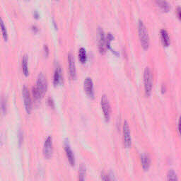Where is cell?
I'll return each mask as SVG.
<instances>
[{
	"instance_id": "obj_1",
	"label": "cell",
	"mask_w": 181,
	"mask_h": 181,
	"mask_svg": "<svg viewBox=\"0 0 181 181\" xmlns=\"http://www.w3.org/2000/svg\"><path fill=\"white\" fill-rule=\"evenodd\" d=\"M138 33L142 48L144 50L148 49L149 47V36L147 27L141 19L138 21Z\"/></svg>"
},
{
	"instance_id": "obj_2",
	"label": "cell",
	"mask_w": 181,
	"mask_h": 181,
	"mask_svg": "<svg viewBox=\"0 0 181 181\" xmlns=\"http://www.w3.org/2000/svg\"><path fill=\"white\" fill-rule=\"evenodd\" d=\"M144 91L147 96L151 95L153 86V75L151 69L146 67L144 71Z\"/></svg>"
},
{
	"instance_id": "obj_3",
	"label": "cell",
	"mask_w": 181,
	"mask_h": 181,
	"mask_svg": "<svg viewBox=\"0 0 181 181\" xmlns=\"http://www.w3.org/2000/svg\"><path fill=\"white\" fill-rule=\"evenodd\" d=\"M123 144L126 148H130L132 144V137H131L130 128L127 121H125L123 126Z\"/></svg>"
},
{
	"instance_id": "obj_4",
	"label": "cell",
	"mask_w": 181,
	"mask_h": 181,
	"mask_svg": "<svg viewBox=\"0 0 181 181\" xmlns=\"http://www.w3.org/2000/svg\"><path fill=\"white\" fill-rule=\"evenodd\" d=\"M101 106L102 108L104 118L106 122H109L110 119V115H111V108L110 103H109L108 98L106 95L103 94L102 97L101 98Z\"/></svg>"
},
{
	"instance_id": "obj_5",
	"label": "cell",
	"mask_w": 181,
	"mask_h": 181,
	"mask_svg": "<svg viewBox=\"0 0 181 181\" xmlns=\"http://www.w3.org/2000/svg\"><path fill=\"white\" fill-rule=\"evenodd\" d=\"M43 153L44 157L47 159H50L52 157L53 153V138L51 136H48L45 140L43 148Z\"/></svg>"
},
{
	"instance_id": "obj_6",
	"label": "cell",
	"mask_w": 181,
	"mask_h": 181,
	"mask_svg": "<svg viewBox=\"0 0 181 181\" xmlns=\"http://www.w3.org/2000/svg\"><path fill=\"white\" fill-rule=\"evenodd\" d=\"M36 88L38 89L40 92L43 96L46 93L48 89V81H47L46 76L43 72H41L37 77L36 81Z\"/></svg>"
},
{
	"instance_id": "obj_7",
	"label": "cell",
	"mask_w": 181,
	"mask_h": 181,
	"mask_svg": "<svg viewBox=\"0 0 181 181\" xmlns=\"http://www.w3.org/2000/svg\"><path fill=\"white\" fill-rule=\"evenodd\" d=\"M22 95H23L24 98L25 110L27 113L30 114L32 110V100L29 90L26 86H24L23 88H22Z\"/></svg>"
},
{
	"instance_id": "obj_8",
	"label": "cell",
	"mask_w": 181,
	"mask_h": 181,
	"mask_svg": "<svg viewBox=\"0 0 181 181\" xmlns=\"http://www.w3.org/2000/svg\"><path fill=\"white\" fill-rule=\"evenodd\" d=\"M84 91L89 98H93L95 93H94V86L92 79L91 77H86L84 81Z\"/></svg>"
},
{
	"instance_id": "obj_9",
	"label": "cell",
	"mask_w": 181,
	"mask_h": 181,
	"mask_svg": "<svg viewBox=\"0 0 181 181\" xmlns=\"http://www.w3.org/2000/svg\"><path fill=\"white\" fill-rule=\"evenodd\" d=\"M64 151H65L67 157L68 158V161L69 163L71 166H74L75 165V157H74V154L71 150L70 144H69V142L67 140H66L64 141Z\"/></svg>"
},
{
	"instance_id": "obj_10",
	"label": "cell",
	"mask_w": 181,
	"mask_h": 181,
	"mask_svg": "<svg viewBox=\"0 0 181 181\" xmlns=\"http://www.w3.org/2000/svg\"><path fill=\"white\" fill-rule=\"evenodd\" d=\"M98 50L101 54L106 53V36L101 28H98Z\"/></svg>"
},
{
	"instance_id": "obj_11",
	"label": "cell",
	"mask_w": 181,
	"mask_h": 181,
	"mask_svg": "<svg viewBox=\"0 0 181 181\" xmlns=\"http://www.w3.org/2000/svg\"><path fill=\"white\" fill-rule=\"evenodd\" d=\"M68 63H69V70L70 76L71 79H76V69L75 61H74V58L71 53L68 54Z\"/></svg>"
},
{
	"instance_id": "obj_12",
	"label": "cell",
	"mask_w": 181,
	"mask_h": 181,
	"mask_svg": "<svg viewBox=\"0 0 181 181\" xmlns=\"http://www.w3.org/2000/svg\"><path fill=\"white\" fill-rule=\"evenodd\" d=\"M55 69L54 71V76H53V84L54 85H58L62 81V69L58 62H56Z\"/></svg>"
},
{
	"instance_id": "obj_13",
	"label": "cell",
	"mask_w": 181,
	"mask_h": 181,
	"mask_svg": "<svg viewBox=\"0 0 181 181\" xmlns=\"http://www.w3.org/2000/svg\"><path fill=\"white\" fill-rule=\"evenodd\" d=\"M141 163L144 170H148L151 166V158L147 153H143L141 155Z\"/></svg>"
},
{
	"instance_id": "obj_14",
	"label": "cell",
	"mask_w": 181,
	"mask_h": 181,
	"mask_svg": "<svg viewBox=\"0 0 181 181\" xmlns=\"http://www.w3.org/2000/svg\"><path fill=\"white\" fill-rule=\"evenodd\" d=\"M113 39H114L113 35L111 33H108L107 34V36H106V48L110 50L112 52V53L116 54V55H119L118 52L115 50L113 49L112 47H111L110 43H111V41H112Z\"/></svg>"
},
{
	"instance_id": "obj_15",
	"label": "cell",
	"mask_w": 181,
	"mask_h": 181,
	"mask_svg": "<svg viewBox=\"0 0 181 181\" xmlns=\"http://www.w3.org/2000/svg\"><path fill=\"white\" fill-rule=\"evenodd\" d=\"M161 33V38H162V43L163 45L168 47L170 45V38L168 36V31L166 29H162L160 31Z\"/></svg>"
},
{
	"instance_id": "obj_16",
	"label": "cell",
	"mask_w": 181,
	"mask_h": 181,
	"mask_svg": "<svg viewBox=\"0 0 181 181\" xmlns=\"http://www.w3.org/2000/svg\"><path fill=\"white\" fill-rule=\"evenodd\" d=\"M28 58L27 54H24L22 58V70H23V73L26 76H28L29 74V70H28Z\"/></svg>"
},
{
	"instance_id": "obj_17",
	"label": "cell",
	"mask_w": 181,
	"mask_h": 181,
	"mask_svg": "<svg viewBox=\"0 0 181 181\" xmlns=\"http://www.w3.org/2000/svg\"><path fill=\"white\" fill-rule=\"evenodd\" d=\"M167 181H178L177 173H175L174 170L170 169L168 170L166 175Z\"/></svg>"
},
{
	"instance_id": "obj_18",
	"label": "cell",
	"mask_w": 181,
	"mask_h": 181,
	"mask_svg": "<svg viewBox=\"0 0 181 181\" xmlns=\"http://www.w3.org/2000/svg\"><path fill=\"white\" fill-rule=\"evenodd\" d=\"M155 3L164 11L167 12L170 9V5L166 1H156Z\"/></svg>"
},
{
	"instance_id": "obj_19",
	"label": "cell",
	"mask_w": 181,
	"mask_h": 181,
	"mask_svg": "<svg viewBox=\"0 0 181 181\" xmlns=\"http://www.w3.org/2000/svg\"><path fill=\"white\" fill-rule=\"evenodd\" d=\"M79 59L81 63L86 62L87 55H86V50L84 48H80L79 50Z\"/></svg>"
},
{
	"instance_id": "obj_20",
	"label": "cell",
	"mask_w": 181,
	"mask_h": 181,
	"mask_svg": "<svg viewBox=\"0 0 181 181\" xmlns=\"http://www.w3.org/2000/svg\"><path fill=\"white\" fill-rule=\"evenodd\" d=\"M0 28L2 30V36H3L4 41H6L7 40H8V33H7V30L6 28V26H5L4 24V22L1 16H0Z\"/></svg>"
},
{
	"instance_id": "obj_21",
	"label": "cell",
	"mask_w": 181,
	"mask_h": 181,
	"mask_svg": "<svg viewBox=\"0 0 181 181\" xmlns=\"http://www.w3.org/2000/svg\"><path fill=\"white\" fill-rule=\"evenodd\" d=\"M86 167L84 164H81L79 169V181H85Z\"/></svg>"
},
{
	"instance_id": "obj_22",
	"label": "cell",
	"mask_w": 181,
	"mask_h": 181,
	"mask_svg": "<svg viewBox=\"0 0 181 181\" xmlns=\"http://www.w3.org/2000/svg\"><path fill=\"white\" fill-rule=\"evenodd\" d=\"M32 93H33V98L36 99V100H39V99H41L42 96H43L38 89L36 88V86H33V88H32Z\"/></svg>"
},
{
	"instance_id": "obj_23",
	"label": "cell",
	"mask_w": 181,
	"mask_h": 181,
	"mask_svg": "<svg viewBox=\"0 0 181 181\" xmlns=\"http://www.w3.org/2000/svg\"><path fill=\"white\" fill-rule=\"evenodd\" d=\"M0 107H1L2 112L3 113V114H5L6 113V99H5L4 97H2L1 99Z\"/></svg>"
},
{
	"instance_id": "obj_24",
	"label": "cell",
	"mask_w": 181,
	"mask_h": 181,
	"mask_svg": "<svg viewBox=\"0 0 181 181\" xmlns=\"http://www.w3.org/2000/svg\"><path fill=\"white\" fill-rule=\"evenodd\" d=\"M101 178L102 181H111L110 180V177L108 175L106 174L105 173H101Z\"/></svg>"
},
{
	"instance_id": "obj_25",
	"label": "cell",
	"mask_w": 181,
	"mask_h": 181,
	"mask_svg": "<svg viewBox=\"0 0 181 181\" xmlns=\"http://www.w3.org/2000/svg\"><path fill=\"white\" fill-rule=\"evenodd\" d=\"M43 52H44V54L45 57H48L50 53V50L48 46V45L45 44L43 45Z\"/></svg>"
},
{
	"instance_id": "obj_26",
	"label": "cell",
	"mask_w": 181,
	"mask_h": 181,
	"mask_svg": "<svg viewBox=\"0 0 181 181\" xmlns=\"http://www.w3.org/2000/svg\"><path fill=\"white\" fill-rule=\"evenodd\" d=\"M24 141V135H23V132H21V130L19 132V145L21 146L22 142H23Z\"/></svg>"
},
{
	"instance_id": "obj_27",
	"label": "cell",
	"mask_w": 181,
	"mask_h": 181,
	"mask_svg": "<svg viewBox=\"0 0 181 181\" xmlns=\"http://www.w3.org/2000/svg\"><path fill=\"white\" fill-rule=\"evenodd\" d=\"M48 106L50 108H54V102L53 98H51V97H49L48 98Z\"/></svg>"
},
{
	"instance_id": "obj_28",
	"label": "cell",
	"mask_w": 181,
	"mask_h": 181,
	"mask_svg": "<svg viewBox=\"0 0 181 181\" xmlns=\"http://www.w3.org/2000/svg\"><path fill=\"white\" fill-rule=\"evenodd\" d=\"M31 30L34 32V33H38V31H39V28H38V26H36V25H32Z\"/></svg>"
},
{
	"instance_id": "obj_29",
	"label": "cell",
	"mask_w": 181,
	"mask_h": 181,
	"mask_svg": "<svg viewBox=\"0 0 181 181\" xmlns=\"http://www.w3.org/2000/svg\"><path fill=\"white\" fill-rule=\"evenodd\" d=\"M33 16L35 17V19H39L40 14H39V13L38 12V11H36V10H35V11H33Z\"/></svg>"
},
{
	"instance_id": "obj_30",
	"label": "cell",
	"mask_w": 181,
	"mask_h": 181,
	"mask_svg": "<svg viewBox=\"0 0 181 181\" xmlns=\"http://www.w3.org/2000/svg\"><path fill=\"white\" fill-rule=\"evenodd\" d=\"M180 11H181V9H180V6H178L177 7V9H176V13H177V16L178 17V19H180Z\"/></svg>"
},
{
	"instance_id": "obj_31",
	"label": "cell",
	"mask_w": 181,
	"mask_h": 181,
	"mask_svg": "<svg viewBox=\"0 0 181 181\" xmlns=\"http://www.w3.org/2000/svg\"><path fill=\"white\" fill-rule=\"evenodd\" d=\"M178 131L179 133L180 132V118L178 121Z\"/></svg>"
},
{
	"instance_id": "obj_32",
	"label": "cell",
	"mask_w": 181,
	"mask_h": 181,
	"mask_svg": "<svg viewBox=\"0 0 181 181\" xmlns=\"http://www.w3.org/2000/svg\"><path fill=\"white\" fill-rule=\"evenodd\" d=\"M53 25L54 26V28H55L56 29L58 28V26H57V24H56V23H55V21H54V19L53 20Z\"/></svg>"
}]
</instances>
